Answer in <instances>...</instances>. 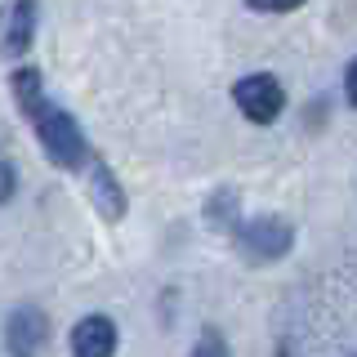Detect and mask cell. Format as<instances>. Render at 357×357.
Returning <instances> with one entry per match:
<instances>
[{
	"instance_id": "9c48e42d",
	"label": "cell",
	"mask_w": 357,
	"mask_h": 357,
	"mask_svg": "<svg viewBox=\"0 0 357 357\" xmlns=\"http://www.w3.org/2000/svg\"><path fill=\"white\" fill-rule=\"evenodd\" d=\"M188 357H232V349H228V340H223V335L215 331V326H206L201 331V340L192 344V353Z\"/></svg>"
},
{
	"instance_id": "ba28073f",
	"label": "cell",
	"mask_w": 357,
	"mask_h": 357,
	"mask_svg": "<svg viewBox=\"0 0 357 357\" xmlns=\"http://www.w3.org/2000/svg\"><path fill=\"white\" fill-rule=\"evenodd\" d=\"M206 215H210V228H237V192H232V188H219V192L210 197Z\"/></svg>"
},
{
	"instance_id": "7c38bea8",
	"label": "cell",
	"mask_w": 357,
	"mask_h": 357,
	"mask_svg": "<svg viewBox=\"0 0 357 357\" xmlns=\"http://www.w3.org/2000/svg\"><path fill=\"white\" fill-rule=\"evenodd\" d=\"M344 89H349V103L357 98V63H349V72H344Z\"/></svg>"
},
{
	"instance_id": "8fae6325",
	"label": "cell",
	"mask_w": 357,
	"mask_h": 357,
	"mask_svg": "<svg viewBox=\"0 0 357 357\" xmlns=\"http://www.w3.org/2000/svg\"><path fill=\"white\" fill-rule=\"evenodd\" d=\"M245 5H250L255 14H290V9H299L304 0H245Z\"/></svg>"
},
{
	"instance_id": "7a4b0ae2",
	"label": "cell",
	"mask_w": 357,
	"mask_h": 357,
	"mask_svg": "<svg viewBox=\"0 0 357 357\" xmlns=\"http://www.w3.org/2000/svg\"><path fill=\"white\" fill-rule=\"evenodd\" d=\"M290 245H295V223L290 219L259 215L237 223V250L250 264H277L282 255H290Z\"/></svg>"
},
{
	"instance_id": "8992f818",
	"label": "cell",
	"mask_w": 357,
	"mask_h": 357,
	"mask_svg": "<svg viewBox=\"0 0 357 357\" xmlns=\"http://www.w3.org/2000/svg\"><path fill=\"white\" fill-rule=\"evenodd\" d=\"M116 353V321L103 312H89L72 331V357H112Z\"/></svg>"
},
{
	"instance_id": "52a82bcc",
	"label": "cell",
	"mask_w": 357,
	"mask_h": 357,
	"mask_svg": "<svg viewBox=\"0 0 357 357\" xmlns=\"http://www.w3.org/2000/svg\"><path fill=\"white\" fill-rule=\"evenodd\" d=\"M89 197H94V210H98L107 223H121V219H126L130 206H126V192H121V178L112 174L107 165L98 161V156L89 161Z\"/></svg>"
},
{
	"instance_id": "5b68a950",
	"label": "cell",
	"mask_w": 357,
	"mask_h": 357,
	"mask_svg": "<svg viewBox=\"0 0 357 357\" xmlns=\"http://www.w3.org/2000/svg\"><path fill=\"white\" fill-rule=\"evenodd\" d=\"M36 40V0H14L0 22V59H22Z\"/></svg>"
},
{
	"instance_id": "6da1fadb",
	"label": "cell",
	"mask_w": 357,
	"mask_h": 357,
	"mask_svg": "<svg viewBox=\"0 0 357 357\" xmlns=\"http://www.w3.org/2000/svg\"><path fill=\"white\" fill-rule=\"evenodd\" d=\"M9 89H14V103L22 107L27 126L36 130L45 156H50L59 170H85V165L94 161V148H89L85 130L76 126V116L45 98V85H40L36 67H18V72L9 76Z\"/></svg>"
},
{
	"instance_id": "277c9868",
	"label": "cell",
	"mask_w": 357,
	"mask_h": 357,
	"mask_svg": "<svg viewBox=\"0 0 357 357\" xmlns=\"http://www.w3.org/2000/svg\"><path fill=\"white\" fill-rule=\"evenodd\" d=\"M45 340H50V317H45L40 308L22 304V308L9 312V321H5V349H9V357H36L45 349Z\"/></svg>"
},
{
	"instance_id": "30bf717a",
	"label": "cell",
	"mask_w": 357,
	"mask_h": 357,
	"mask_svg": "<svg viewBox=\"0 0 357 357\" xmlns=\"http://www.w3.org/2000/svg\"><path fill=\"white\" fill-rule=\"evenodd\" d=\"M14 192H18V170H14V161H5V156H0V206H5V201H14Z\"/></svg>"
},
{
	"instance_id": "3957f363",
	"label": "cell",
	"mask_w": 357,
	"mask_h": 357,
	"mask_svg": "<svg viewBox=\"0 0 357 357\" xmlns=\"http://www.w3.org/2000/svg\"><path fill=\"white\" fill-rule=\"evenodd\" d=\"M232 103L245 121H255V126H273L277 116L286 112V89L277 81L273 72H250L241 76L237 85H232Z\"/></svg>"
}]
</instances>
